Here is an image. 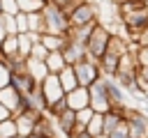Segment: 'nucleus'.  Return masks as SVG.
<instances>
[{
    "mask_svg": "<svg viewBox=\"0 0 148 138\" xmlns=\"http://www.w3.org/2000/svg\"><path fill=\"white\" fill-rule=\"evenodd\" d=\"M7 37V30H5V21H2V14H0V44H2V39Z\"/></svg>",
    "mask_w": 148,
    "mask_h": 138,
    "instance_id": "obj_36",
    "label": "nucleus"
},
{
    "mask_svg": "<svg viewBox=\"0 0 148 138\" xmlns=\"http://www.w3.org/2000/svg\"><path fill=\"white\" fill-rule=\"evenodd\" d=\"M18 99H21V94H18L12 85H7V87H2V90H0V103H2L9 113H14V110H16Z\"/></svg>",
    "mask_w": 148,
    "mask_h": 138,
    "instance_id": "obj_19",
    "label": "nucleus"
},
{
    "mask_svg": "<svg viewBox=\"0 0 148 138\" xmlns=\"http://www.w3.org/2000/svg\"><path fill=\"white\" fill-rule=\"evenodd\" d=\"M18 55V44H16V34H7L0 44V57L2 60H9V57H16Z\"/></svg>",
    "mask_w": 148,
    "mask_h": 138,
    "instance_id": "obj_21",
    "label": "nucleus"
},
{
    "mask_svg": "<svg viewBox=\"0 0 148 138\" xmlns=\"http://www.w3.org/2000/svg\"><path fill=\"white\" fill-rule=\"evenodd\" d=\"M58 80H60V87H62L65 94L79 87V80H76V74H74V67H65V69L58 74Z\"/></svg>",
    "mask_w": 148,
    "mask_h": 138,
    "instance_id": "obj_18",
    "label": "nucleus"
},
{
    "mask_svg": "<svg viewBox=\"0 0 148 138\" xmlns=\"http://www.w3.org/2000/svg\"><path fill=\"white\" fill-rule=\"evenodd\" d=\"M109 138H132V136H130V126H127V122L123 120V122L109 133Z\"/></svg>",
    "mask_w": 148,
    "mask_h": 138,
    "instance_id": "obj_28",
    "label": "nucleus"
},
{
    "mask_svg": "<svg viewBox=\"0 0 148 138\" xmlns=\"http://www.w3.org/2000/svg\"><path fill=\"white\" fill-rule=\"evenodd\" d=\"M42 16H44V32H46V34L67 37V32H69V18H67V14H65L58 5L49 2V5L42 9Z\"/></svg>",
    "mask_w": 148,
    "mask_h": 138,
    "instance_id": "obj_2",
    "label": "nucleus"
},
{
    "mask_svg": "<svg viewBox=\"0 0 148 138\" xmlns=\"http://www.w3.org/2000/svg\"><path fill=\"white\" fill-rule=\"evenodd\" d=\"M88 94H90V108H92L95 113L104 115V113H109V110L113 108V106H111V101H109V94H106V90H104L102 78H99L95 85H90V87H88Z\"/></svg>",
    "mask_w": 148,
    "mask_h": 138,
    "instance_id": "obj_6",
    "label": "nucleus"
},
{
    "mask_svg": "<svg viewBox=\"0 0 148 138\" xmlns=\"http://www.w3.org/2000/svg\"><path fill=\"white\" fill-rule=\"evenodd\" d=\"M86 131H88V133H90L92 138H95V136H102V133H104V124H102V115H99V113H95V115H92V120L88 122Z\"/></svg>",
    "mask_w": 148,
    "mask_h": 138,
    "instance_id": "obj_24",
    "label": "nucleus"
},
{
    "mask_svg": "<svg viewBox=\"0 0 148 138\" xmlns=\"http://www.w3.org/2000/svg\"><path fill=\"white\" fill-rule=\"evenodd\" d=\"M51 2H53V5H58V7H62V5L67 2V0H51Z\"/></svg>",
    "mask_w": 148,
    "mask_h": 138,
    "instance_id": "obj_37",
    "label": "nucleus"
},
{
    "mask_svg": "<svg viewBox=\"0 0 148 138\" xmlns=\"http://www.w3.org/2000/svg\"><path fill=\"white\" fill-rule=\"evenodd\" d=\"M102 83H104V90H106V94H109L111 106H113V108H123V106H125V92H123V87H120L113 78H106V76H102Z\"/></svg>",
    "mask_w": 148,
    "mask_h": 138,
    "instance_id": "obj_10",
    "label": "nucleus"
},
{
    "mask_svg": "<svg viewBox=\"0 0 148 138\" xmlns=\"http://www.w3.org/2000/svg\"><path fill=\"white\" fill-rule=\"evenodd\" d=\"M92 115H95V110H92V108H83V110H76V126L86 129V126H88V122L92 120Z\"/></svg>",
    "mask_w": 148,
    "mask_h": 138,
    "instance_id": "obj_26",
    "label": "nucleus"
},
{
    "mask_svg": "<svg viewBox=\"0 0 148 138\" xmlns=\"http://www.w3.org/2000/svg\"><path fill=\"white\" fill-rule=\"evenodd\" d=\"M74 74H76L79 87H90V85H95V83L102 78L99 64H97V62H92V60H88V57L74 64Z\"/></svg>",
    "mask_w": 148,
    "mask_h": 138,
    "instance_id": "obj_4",
    "label": "nucleus"
},
{
    "mask_svg": "<svg viewBox=\"0 0 148 138\" xmlns=\"http://www.w3.org/2000/svg\"><path fill=\"white\" fill-rule=\"evenodd\" d=\"M123 117L130 126V136L132 138H148V115L134 108H123Z\"/></svg>",
    "mask_w": 148,
    "mask_h": 138,
    "instance_id": "obj_5",
    "label": "nucleus"
},
{
    "mask_svg": "<svg viewBox=\"0 0 148 138\" xmlns=\"http://www.w3.org/2000/svg\"><path fill=\"white\" fill-rule=\"evenodd\" d=\"M14 136H18V131H16V122H14V117H9V120H5V122H0V138H14Z\"/></svg>",
    "mask_w": 148,
    "mask_h": 138,
    "instance_id": "obj_25",
    "label": "nucleus"
},
{
    "mask_svg": "<svg viewBox=\"0 0 148 138\" xmlns=\"http://www.w3.org/2000/svg\"><path fill=\"white\" fill-rule=\"evenodd\" d=\"M9 85L18 92V94H30L35 87H37V80H32L25 71L23 74H12V80H9Z\"/></svg>",
    "mask_w": 148,
    "mask_h": 138,
    "instance_id": "obj_11",
    "label": "nucleus"
},
{
    "mask_svg": "<svg viewBox=\"0 0 148 138\" xmlns=\"http://www.w3.org/2000/svg\"><path fill=\"white\" fill-rule=\"evenodd\" d=\"M62 57H65V64H67V67H74L76 62L86 60V57H88V53H86V46H83V44L67 39V46L62 48Z\"/></svg>",
    "mask_w": 148,
    "mask_h": 138,
    "instance_id": "obj_9",
    "label": "nucleus"
},
{
    "mask_svg": "<svg viewBox=\"0 0 148 138\" xmlns=\"http://www.w3.org/2000/svg\"><path fill=\"white\" fill-rule=\"evenodd\" d=\"M143 99H146V101H148V92H146V94H143Z\"/></svg>",
    "mask_w": 148,
    "mask_h": 138,
    "instance_id": "obj_39",
    "label": "nucleus"
},
{
    "mask_svg": "<svg viewBox=\"0 0 148 138\" xmlns=\"http://www.w3.org/2000/svg\"><path fill=\"white\" fill-rule=\"evenodd\" d=\"M0 14H2V2H0Z\"/></svg>",
    "mask_w": 148,
    "mask_h": 138,
    "instance_id": "obj_40",
    "label": "nucleus"
},
{
    "mask_svg": "<svg viewBox=\"0 0 148 138\" xmlns=\"http://www.w3.org/2000/svg\"><path fill=\"white\" fill-rule=\"evenodd\" d=\"M65 101H67V108L69 110H83V108H90V94H88V87H76L72 92L65 94Z\"/></svg>",
    "mask_w": 148,
    "mask_h": 138,
    "instance_id": "obj_8",
    "label": "nucleus"
},
{
    "mask_svg": "<svg viewBox=\"0 0 148 138\" xmlns=\"http://www.w3.org/2000/svg\"><path fill=\"white\" fill-rule=\"evenodd\" d=\"M111 37H113V32H111L104 23H97V25L92 28V32H90L88 41H86V53H88V60L99 62V60H102V55H104V53H106V48H109Z\"/></svg>",
    "mask_w": 148,
    "mask_h": 138,
    "instance_id": "obj_1",
    "label": "nucleus"
},
{
    "mask_svg": "<svg viewBox=\"0 0 148 138\" xmlns=\"http://www.w3.org/2000/svg\"><path fill=\"white\" fill-rule=\"evenodd\" d=\"M0 2H2V16H16L18 14L16 0H0Z\"/></svg>",
    "mask_w": 148,
    "mask_h": 138,
    "instance_id": "obj_31",
    "label": "nucleus"
},
{
    "mask_svg": "<svg viewBox=\"0 0 148 138\" xmlns=\"http://www.w3.org/2000/svg\"><path fill=\"white\" fill-rule=\"evenodd\" d=\"M14 21H16V34H28V14H16L14 16Z\"/></svg>",
    "mask_w": 148,
    "mask_h": 138,
    "instance_id": "obj_27",
    "label": "nucleus"
},
{
    "mask_svg": "<svg viewBox=\"0 0 148 138\" xmlns=\"http://www.w3.org/2000/svg\"><path fill=\"white\" fill-rule=\"evenodd\" d=\"M67 18H69V28L95 25V23H99V9H97V5H95L92 0H86V2H81Z\"/></svg>",
    "mask_w": 148,
    "mask_h": 138,
    "instance_id": "obj_3",
    "label": "nucleus"
},
{
    "mask_svg": "<svg viewBox=\"0 0 148 138\" xmlns=\"http://www.w3.org/2000/svg\"><path fill=\"white\" fill-rule=\"evenodd\" d=\"M39 37L37 34H16V44H18V57L28 60L30 57V51H32V44H37Z\"/></svg>",
    "mask_w": 148,
    "mask_h": 138,
    "instance_id": "obj_17",
    "label": "nucleus"
},
{
    "mask_svg": "<svg viewBox=\"0 0 148 138\" xmlns=\"http://www.w3.org/2000/svg\"><path fill=\"white\" fill-rule=\"evenodd\" d=\"M139 46H148V30H143L139 34Z\"/></svg>",
    "mask_w": 148,
    "mask_h": 138,
    "instance_id": "obj_35",
    "label": "nucleus"
},
{
    "mask_svg": "<svg viewBox=\"0 0 148 138\" xmlns=\"http://www.w3.org/2000/svg\"><path fill=\"white\" fill-rule=\"evenodd\" d=\"M28 32L30 34H37V37L44 34V16H42V12L28 14Z\"/></svg>",
    "mask_w": 148,
    "mask_h": 138,
    "instance_id": "obj_22",
    "label": "nucleus"
},
{
    "mask_svg": "<svg viewBox=\"0 0 148 138\" xmlns=\"http://www.w3.org/2000/svg\"><path fill=\"white\" fill-rule=\"evenodd\" d=\"M14 138H21V136H14Z\"/></svg>",
    "mask_w": 148,
    "mask_h": 138,
    "instance_id": "obj_41",
    "label": "nucleus"
},
{
    "mask_svg": "<svg viewBox=\"0 0 148 138\" xmlns=\"http://www.w3.org/2000/svg\"><path fill=\"white\" fill-rule=\"evenodd\" d=\"M39 44L49 51V53H56V51H60L62 53V48L67 46V37H60V34H42L39 37Z\"/></svg>",
    "mask_w": 148,
    "mask_h": 138,
    "instance_id": "obj_14",
    "label": "nucleus"
},
{
    "mask_svg": "<svg viewBox=\"0 0 148 138\" xmlns=\"http://www.w3.org/2000/svg\"><path fill=\"white\" fill-rule=\"evenodd\" d=\"M95 138H109V136H106V133H102V136H95Z\"/></svg>",
    "mask_w": 148,
    "mask_h": 138,
    "instance_id": "obj_38",
    "label": "nucleus"
},
{
    "mask_svg": "<svg viewBox=\"0 0 148 138\" xmlns=\"http://www.w3.org/2000/svg\"><path fill=\"white\" fill-rule=\"evenodd\" d=\"M46 55H49V51H46V48H44L39 41H37V44H32V51H30V57H32V60L44 62V60H46Z\"/></svg>",
    "mask_w": 148,
    "mask_h": 138,
    "instance_id": "obj_30",
    "label": "nucleus"
},
{
    "mask_svg": "<svg viewBox=\"0 0 148 138\" xmlns=\"http://www.w3.org/2000/svg\"><path fill=\"white\" fill-rule=\"evenodd\" d=\"M9 80H12V71H9V67L5 64V60L0 57V90H2V87H7V85H9Z\"/></svg>",
    "mask_w": 148,
    "mask_h": 138,
    "instance_id": "obj_29",
    "label": "nucleus"
},
{
    "mask_svg": "<svg viewBox=\"0 0 148 138\" xmlns=\"http://www.w3.org/2000/svg\"><path fill=\"white\" fill-rule=\"evenodd\" d=\"M123 108H125V106H123ZM123 108H111L109 113L102 115V124H104V133H106V136H109V133L125 120V117H123Z\"/></svg>",
    "mask_w": 148,
    "mask_h": 138,
    "instance_id": "obj_16",
    "label": "nucleus"
},
{
    "mask_svg": "<svg viewBox=\"0 0 148 138\" xmlns=\"http://www.w3.org/2000/svg\"><path fill=\"white\" fill-rule=\"evenodd\" d=\"M39 117H42L39 113H28V115H18V117H14L18 136H21V138H28V136L32 133V129H35V122H37Z\"/></svg>",
    "mask_w": 148,
    "mask_h": 138,
    "instance_id": "obj_13",
    "label": "nucleus"
},
{
    "mask_svg": "<svg viewBox=\"0 0 148 138\" xmlns=\"http://www.w3.org/2000/svg\"><path fill=\"white\" fill-rule=\"evenodd\" d=\"M25 74H28L32 80H37V83H42V80L49 76L46 64H44V62H39V60H32V57H28V60H25Z\"/></svg>",
    "mask_w": 148,
    "mask_h": 138,
    "instance_id": "obj_15",
    "label": "nucleus"
},
{
    "mask_svg": "<svg viewBox=\"0 0 148 138\" xmlns=\"http://www.w3.org/2000/svg\"><path fill=\"white\" fill-rule=\"evenodd\" d=\"M53 122H56L58 131H60V133H65V136L69 138V136L74 133V129H76V113L67 108V110H65L62 115H58V117H56Z\"/></svg>",
    "mask_w": 148,
    "mask_h": 138,
    "instance_id": "obj_12",
    "label": "nucleus"
},
{
    "mask_svg": "<svg viewBox=\"0 0 148 138\" xmlns=\"http://www.w3.org/2000/svg\"><path fill=\"white\" fill-rule=\"evenodd\" d=\"M69 138H92V136H90V133H88L86 129H81V126H76V129H74V133H72Z\"/></svg>",
    "mask_w": 148,
    "mask_h": 138,
    "instance_id": "obj_33",
    "label": "nucleus"
},
{
    "mask_svg": "<svg viewBox=\"0 0 148 138\" xmlns=\"http://www.w3.org/2000/svg\"><path fill=\"white\" fill-rule=\"evenodd\" d=\"M44 64H46V71L49 74H53V76H58L67 64H65V57H62V53L60 51H56V53H49L46 55V60H44Z\"/></svg>",
    "mask_w": 148,
    "mask_h": 138,
    "instance_id": "obj_20",
    "label": "nucleus"
},
{
    "mask_svg": "<svg viewBox=\"0 0 148 138\" xmlns=\"http://www.w3.org/2000/svg\"><path fill=\"white\" fill-rule=\"evenodd\" d=\"M39 85H42V94H44L46 108H49L51 103L60 101V99L65 97V92H62V87H60V80H58V76H53V74H49Z\"/></svg>",
    "mask_w": 148,
    "mask_h": 138,
    "instance_id": "obj_7",
    "label": "nucleus"
},
{
    "mask_svg": "<svg viewBox=\"0 0 148 138\" xmlns=\"http://www.w3.org/2000/svg\"><path fill=\"white\" fill-rule=\"evenodd\" d=\"M16 5L21 14H35V12H42L49 2L46 0H16Z\"/></svg>",
    "mask_w": 148,
    "mask_h": 138,
    "instance_id": "obj_23",
    "label": "nucleus"
},
{
    "mask_svg": "<svg viewBox=\"0 0 148 138\" xmlns=\"http://www.w3.org/2000/svg\"><path fill=\"white\" fill-rule=\"evenodd\" d=\"M2 21H5L7 34H16V21H14V16H2Z\"/></svg>",
    "mask_w": 148,
    "mask_h": 138,
    "instance_id": "obj_32",
    "label": "nucleus"
},
{
    "mask_svg": "<svg viewBox=\"0 0 148 138\" xmlns=\"http://www.w3.org/2000/svg\"><path fill=\"white\" fill-rule=\"evenodd\" d=\"M9 117H12V113H9V110L0 103V122H5V120H9Z\"/></svg>",
    "mask_w": 148,
    "mask_h": 138,
    "instance_id": "obj_34",
    "label": "nucleus"
}]
</instances>
